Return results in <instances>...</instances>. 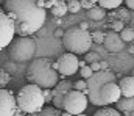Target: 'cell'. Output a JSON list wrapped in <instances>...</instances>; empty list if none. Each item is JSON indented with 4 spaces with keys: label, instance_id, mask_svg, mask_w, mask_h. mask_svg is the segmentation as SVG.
Listing matches in <instances>:
<instances>
[{
    "label": "cell",
    "instance_id": "9a60e30c",
    "mask_svg": "<svg viewBox=\"0 0 134 116\" xmlns=\"http://www.w3.org/2000/svg\"><path fill=\"white\" fill-rule=\"evenodd\" d=\"M115 110L120 113L134 112V97H120V100L115 104Z\"/></svg>",
    "mask_w": 134,
    "mask_h": 116
},
{
    "label": "cell",
    "instance_id": "f1b7e54d",
    "mask_svg": "<svg viewBox=\"0 0 134 116\" xmlns=\"http://www.w3.org/2000/svg\"><path fill=\"white\" fill-rule=\"evenodd\" d=\"M98 58H100V57H98V53H97V52H95V53H94V52H87V53H86V58H84V61L91 64V63H95V61H98Z\"/></svg>",
    "mask_w": 134,
    "mask_h": 116
},
{
    "label": "cell",
    "instance_id": "7a4b0ae2",
    "mask_svg": "<svg viewBox=\"0 0 134 116\" xmlns=\"http://www.w3.org/2000/svg\"><path fill=\"white\" fill-rule=\"evenodd\" d=\"M27 80L41 89H53L58 85V71L52 58H34L27 68Z\"/></svg>",
    "mask_w": 134,
    "mask_h": 116
},
{
    "label": "cell",
    "instance_id": "ba28073f",
    "mask_svg": "<svg viewBox=\"0 0 134 116\" xmlns=\"http://www.w3.org/2000/svg\"><path fill=\"white\" fill-rule=\"evenodd\" d=\"M78 63H80V60L76 58V55L66 52L61 57H58V60L55 61V69L63 77H70V75H73L80 71Z\"/></svg>",
    "mask_w": 134,
    "mask_h": 116
},
{
    "label": "cell",
    "instance_id": "f35d334b",
    "mask_svg": "<svg viewBox=\"0 0 134 116\" xmlns=\"http://www.w3.org/2000/svg\"><path fill=\"white\" fill-rule=\"evenodd\" d=\"M61 116H73V115H70V113H67V112H61Z\"/></svg>",
    "mask_w": 134,
    "mask_h": 116
},
{
    "label": "cell",
    "instance_id": "d6986e66",
    "mask_svg": "<svg viewBox=\"0 0 134 116\" xmlns=\"http://www.w3.org/2000/svg\"><path fill=\"white\" fill-rule=\"evenodd\" d=\"M111 17L115 21H122V22H128L130 21V9L128 8H117L111 13Z\"/></svg>",
    "mask_w": 134,
    "mask_h": 116
},
{
    "label": "cell",
    "instance_id": "ab89813d",
    "mask_svg": "<svg viewBox=\"0 0 134 116\" xmlns=\"http://www.w3.org/2000/svg\"><path fill=\"white\" fill-rule=\"evenodd\" d=\"M91 3H92V5H97V3H98V0H91Z\"/></svg>",
    "mask_w": 134,
    "mask_h": 116
},
{
    "label": "cell",
    "instance_id": "f546056e",
    "mask_svg": "<svg viewBox=\"0 0 134 116\" xmlns=\"http://www.w3.org/2000/svg\"><path fill=\"white\" fill-rule=\"evenodd\" d=\"M42 94H44V102L45 104H50L53 96H52V89H42Z\"/></svg>",
    "mask_w": 134,
    "mask_h": 116
},
{
    "label": "cell",
    "instance_id": "52a82bcc",
    "mask_svg": "<svg viewBox=\"0 0 134 116\" xmlns=\"http://www.w3.org/2000/svg\"><path fill=\"white\" fill-rule=\"evenodd\" d=\"M87 96L81 91H76V89H70L64 97V102H63V110L70 113V115H83L84 110L87 108Z\"/></svg>",
    "mask_w": 134,
    "mask_h": 116
},
{
    "label": "cell",
    "instance_id": "60d3db41",
    "mask_svg": "<svg viewBox=\"0 0 134 116\" xmlns=\"http://www.w3.org/2000/svg\"><path fill=\"white\" fill-rule=\"evenodd\" d=\"M75 116H86V115H84V113H83V115H75Z\"/></svg>",
    "mask_w": 134,
    "mask_h": 116
},
{
    "label": "cell",
    "instance_id": "e0dca14e",
    "mask_svg": "<svg viewBox=\"0 0 134 116\" xmlns=\"http://www.w3.org/2000/svg\"><path fill=\"white\" fill-rule=\"evenodd\" d=\"M87 17H89L91 21H103V19L106 17V9H103L98 5H95L94 8H91V9L87 11Z\"/></svg>",
    "mask_w": 134,
    "mask_h": 116
},
{
    "label": "cell",
    "instance_id": "6da1fadb",
    "mask_svg": "<svg viewBox=\"0 0 134 116\" xmlns=\"http://www.w3.org/2000/svg\"><path fill=\"white\" fill-rule=\"evenodd\" d=\"M3 11L13 19L19 36H30L39 32L47 19V9L39 8L37 0H5Z\"/></svg>",
    "mask_w": 134,
    "mask_h": 116
},
{
    "label": "cell",
    "instance_id": "44dd1931",
    "mask_svg": "<svg viewBox=\"0 0 134 116\" xmlns=\"http://www.w3.org/2000/svg\"><path fill=\"white\" fill-rule=\"evenodd\" d=\"M92 116H122L120 112H117L115 108H109V107H103V108H98Z\"/></svg>",
    "mask_w": 134,
    "mask_h": 116
},
{
    "label": "cell",
    "instance_id": "4dcf8cb0",
    "mask_svg": "<svg viewBox=\"0 0 134 116\" xmlns=\"http://www.w3.org/2000/svg\"><path fill=\"white\" fill-rule=\"evenodd\" d=\"M80 3H81V8H84V9H87V11L95 6V5L91 3V0H80Z\"/></svg>",
    "mask_w": 134,
    "mask_h": 116
},
{
    "label": "cell",
    "instance_id": "484cf974",
    "mask_svg": "<svg viewBox=\"0 0 134 116\" xmlns=\"http://www.w3.org/2000/svg\"><path fill=\"white\" fill-rule=\"evenodd\" d=\"M91 36H92V42H97V44H103L104 41V33L100 30H95L94 33H91Z\"/></svg>",
    "mask_w": 134,
    "mask_h": 116
},
{
    "label": "cell",
    "instance_id": "ac0fdd59",
    "mask_svg": "<svg viewBox=\"0 0 134 116\" xmlns=\"http://www.w3.org/2000/svg\"><path fill=\"white\" fill-rule=\"evenodd\" d=\"M125 0H98V6L103 9H108V11H114L117 8L122 6Z\"/></svg>",
    "mask_w": 134,
    "mask_h": 116
},
{
    "label": "cell",
    "instance_id": "5bb4252c",
    "mask_svg": "<svg viewBox=\"0 0 134 116\" xmlns=\"http://www.w3.org/2000/svg\"><path fill=\"white\" fill-rule=\"evenodd\" d=\"M117 85H119L120 93H122L123 97H134V77L133 75L122 77Z\"/></svg>",
    "mask_w": 134,
    "mask_h": 116
},
{
    "label": "cell",
    "instance_id": "7c38bea8",
    "mask_svg": "<svg viewBox=\"0 0 134 116\" xmlns=\"http://www.w3.org/2000/svg\"><path fill=\"white\" fill-rule=\"evenodd\" d=\"M70 89H73V83H70V82H67V80L58 82V85L52 89V96H53L52 104H53V107H55V108L63 110L64 97H66V94L70 91Z\"/></svg>",
    "mask_w": 134,
    "mask_h": 116
},
{
    "label": "cell",
    "instance_id": "d6a6232c",
    "mask_svg": "<svg viewBox=\"0 0 134 116\" xmlns=\"http://www.w3.org/2000/svg\"><path fill=\"white\" fill-rule=\"evenodd\" d=\"M89 66H91V69H92V72H98V71H101V68H100V63H98V61H95V63H91Z\"/></svg>",
    "mask_w": 134,
    "mask_h": 116
},
{
    "label": "cell",
    "instance_id": "8d00e7d4",
    "mask_svg": "<svg viewBox=\"0 0 134 116\" xmlns=\"http://www.w3.org/2000/svg\"><path fill=\"white\" fill-rule=\"evenodd\" d=\"M128 52H130L131 55H134V41H133V42H131V46L128 47Z\"/></svg>",
    "mask_w": 134,
    "mask_h": 116
},
{
    "label": "cell",
    "instance_id": "836d02e7",
    "mask_svg": "<svg viewBox=\"0 0 134 116\" xmlns=\"http://www.w3.org/2000/svg\"><path fill=\"white\" fill-rule=\"evenodd\" d=\"M53 35H55V38H63V36H64V30H61V28H56Z\"/></svg>",
    "mask_w": 134,
    "mask_h": 116
},
{
    "label": "cell",
    "instance_id": "1f68e13d",
    "mask_svg": "<svg viewBox=\"0 0 134 116\" xmlns=\"http://www.w3.org/2000/svg\"><path fill=\"white\" fill-rule=\"evenodd\" d=\"M55 3H56V0H44V8L45 9H52L55 6Z\"/></svg>",
    "mask_w": 134,
    "mask_h": 116
},
{
    "label": "cell",
    "instance_id": "ffe728a7",
    "mask_svg": "<svg viewBox=\"0 0 134 116\" xmlns=\"http://www.w3.org/2000/svg\"><path fill=\"white\" fill-rule=\"evenodd\" d=\"M30 116H61V110H58L55 107H45L41 112L33 113V115H30Z\"/></svg>",
    "mask_w": 134,
    "mask_h": 116
},
{
    "label": "cell",
    "instance_id": "4fadbf2b",
    "mask_svg": "<svg viewBox=\"0 0 134 116\" xmlns=\"http://www.w3.org/2000/svg\"><path fill=\"white\" fill-rule=\"evenodd\" d=\"M103 46H104V49H106L108 52H111V53H117V52L123 50L125 42L122 41V38H120V35H119V33H115V32H112V30H111L109 33H104Z\"/></svg>",
    "mask_w": 134,
    "mask_h": 116
},
{
    "label": "cell",
    "instance_id": "8992f818",
    "mask_svg": "<svg viewBox=\"0 0 134 116\" xmlns=\"http://www.w3.org/2000/svg\"><path fill=\"white\" fill-rule=\"evenodd\" d=\"M115 74L111 72V71H98V72H94L92 77L87 78L86 83H87V91H86V96H87V100L92 102L94 105L101 107L100 102V91L103 88V85L106 83H111V82H115Z\"/></svg>",
    "mask_w": 134,
    "mask_h": 116
},
{
    "label": "cell",
    "instance_id": "7402d4cb",
    "mask_svg": "<svg viewBox=\"0 0 134 116\" xmlns=\"http://www.w3.org/2000/svg\"><path fill=\"white\" fill-rule=\"evenodd\" d=\"M120 38H122L123 42H133L134 41V28L125 27V28L120 32Z\"/></svg>",
    "mask_w": 134,
    "mask_h": 116
},
{
    "label": "cell",
    "instance_id": "603a6c76",
    "mask_svg": "<svg viewBox=\"0 0 134 116\" xmlns=\"http://www.w3.org/2000/svg\"><path fill=\"white\" fill-rule=\"evenodd\" d=\"M67 3V9L70 11V13H78L80 9H81V3H80V0H66Z\"/></svg>",
    "mask_w": 134,
    "mask_h": 116
},
{
    "label": "cell",
    "instance_id": "2e32d148",
    "mask_svg": "<svg viewBox=\"0 0 134 116\" xmlns=\"http://www.w3.org/2000/svg\"><path fill=\"white\" fill-rule=\"evenodd\" d=\"M50 11H52V14H53L55 17H63V16H66L67 13H69L66 0H56L55 6H53Z\"/></svg>",
    "mask_w": 134,
    "mask_h": 116
},
{
    "label": "cell",
    "instance_id": "30bf717a",
    "mask_svg": "<svg viewBox=\"0 0 134 116\" xmlns=\"http://www.w3.org/2000/svg\"><path fill=\"white\" fill-rule=\"evenodd\" d=\"M17 102L13 91L0 88V116H14L17 112Z\"/></svg>",
    "mask_w": 134,
    "mask_h": 116
},
{
    "label": "cell",
    "instance_id": "d590c367",
    "mask_svg": "<svg viewBox=\"0 0 134 116\" xmlns=\"http://www.w3.org/2000/svg\"><path fill=\"white\" fill-rule=\"evenodd\" d=\"M78 27H80L81 30H84V32H87V24H86V22H81V24H80Z\"/></svg>",
    "mask_w": 134,
    "mask_h": 116
},
{
    "label": "cell",
    "instance_id": "8fae6325",
    "mask_svg": "<svg viewBox=\"0 0 134 116\" xmlns=\"http://www.w3.org/2000/svg\"><path fill=\"white\" fill-rule=\"evenodd\" d=\"M120 88L115 82H111V83H106L103 85L100 91V102H101V107H109L111 104H117L120 100Z\"/></svg>",
    "mask_w": 134,
    "mask_h": 116
},
{
    "label": "cell",
    "instance_id": "277c9868",
    "mask_svg": "<svg viewBox=\"0 0 134 116\" xmlns=\"http://www.w3.org/2000/svg\"><path fill=\"white\" fill-rule=\"evenodd\" d=\"M63 46L69 53L83 55L87 53L92 47V36L89 32L81 30L80 27H70L64 32Z\"/></svg>",
    "mask_w": 134,
    "mask_h": 116
},
{
    "label": "cell",
    "instance_id": "4316f807",
    "mask_svg": "<svg viewBox=\"0 0 134 116\" xmlns=\"http://www.w3.org/2000/svg\"><path fill=\"white\" fill-rule=\"evenodd\" d=\"M123 28H125V22H122V21H114L111 24V30L115 32V33H120Z\"/></svg>",
    "mask_w": 134,
    "mask_h": 116
},
{
    "label": "cell",
    "instance_id": "5b68a950",
    "mask_svg": "<svg viewBox=\"0 0 134 116\" xmlns=\"http://www.w3.org/2000/svg\"><path fill=\"white\" fill-rule=\"evenodd\" d=\"M36 53V41L30 36H17L9 44V57L16 63L33 60Z\"/></svg>",
    "mask_w": 134,
    "mask_h": 116
},
{
    "label": "cell",
    "instance_id": "74e56055",
    "mask_svg": "<svg viewBox=\"0 0 134 116\" xmlns=\"http://www.w3.org/2000/svg\"><path fill=\"white\" fill-rule=\"evenodd\" d=\"M14 116H25V113H22V112H20V110H17V112H16V113H14Z\"/></svg>",
    "mask_w": 134,
    "mask_h": 116
},
{
    "label": "cell",
    "instance_id": "83f0119b",
    "mask_svg": "<svg viewBox=\"0 0 134 116\" xmlns=\"http://www.w3.org/2000/svg\"><path fill=\"white\" fill-rule=\"evenodd\" d=\"M9 78H11V75L8 74V71L0 69V88H3V86L9 82Z\"/></svg>",
    "mask_w": 134,
    "mask_h": 116
},
{
    "label": "cell",
    "instance_id": "cb8c5ba5",
    "mask_svg": "<svg viewBox=\"0 0 134 116\" xmlns=\"http://www.w3.org/2000/svg\"><path fill=\"white\" fill-rule=\"evenodd\" d=\"M78 72L81 74V78H83V80H87V78H91V77H92V74H94L89 64H86V66L80 68V71H78Z\"/></svg>",
    "mask_w": 134,
    "mask_h": 116
},
{
    "label": "cell",
    "instance_id": "e575fe53",
    "mask_svg": "<svg viewBox=\"0 0 134 116\" xmlns=\"http://www.w3.org/2000/svg\"><path fill=\"white\" fill-rule=\"evenodd\" d=\"M125 3H126L128 9H133L134 11V0H125Z\"/></svg>",
    "mask_w": 134,
    "mask_h": 116
},
{
    "label": "cell",
    "instance_id": "b9f144b4",
    "mask_svg": "<svg viewBox=\"0 0 134 116\" xmlns=\"http://www.w3.org/2000/svg\"><path fill=\"white\" fill-rule=\"evenodd\" d=\"M133 77H134V69H133Z\"/></svg>",
    "mask_w": 134,
    "mask_h": 116
},
{
    "label": "cell",
    "instance_id": "d4e9b609",
    "mask_svg": "<svg viewBox=\"0 0 134 116\" xmlns=\"http://www.w3.org/2000/svg\"><path fill=\"white\" fill-rule=\"evenodd\" d=\"M73 89H76V91H81V93H84L86 94V91H87V83H86V80H78V82H73Z\"/></svg>",
    "mask_w": 134,
    "mask_h": 116
},
{
    "label": "cell",
    "instance_id": "3957f363",
    "mask_svg": "<svg viewBox=\"0 0 134 116\" xmlns=\"http://www.w3.org/2000/svg\"><path fill=\"white\" fill-rule=\"evenodd\" d=\"M16 102H17V108L27 115H33V113L41 112L45 105L42 89L33 83H28L20 88V91L16 96Z\"/></svg>",
    "mask_w": 134,
    "mask_h": 116
},
{
    "label": "cell",
    "instance_id": "9c48e42d",
    "mask_svg": "<svg viewBox=\"0 0 134 116\" xmlns=\"http://www.w3.org/2000/svg\"><path fill=\"white\" fill-rule=\"evenodd\" d=\"M14 35H16V28L13 19L5 11H2L0 13V50L11 44Z\"/></svg>",
    "mask_w": 134,
    "mask_h": 116
}]
</instances>
